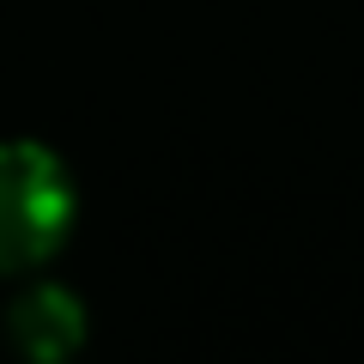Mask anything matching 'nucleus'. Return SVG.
<instances>
[{
	"label": "nucleus",
	"mask_w": 364,
	"mask_h": 364,
	"mask_svg": "<svg viewBox=\"0 0 364 364\" xmlns=\"http://www.w3.org/2000/svg\"><path fill=\"white\" fill-rule=\"evenodd\" d=\"M85 340V304L67 286H31L13 304V346L31 358H67Z\"/></svg>",
	"instance_id": "obj_2"
},
{
	"label": "nucleus",
	"mask_w": 364,
	"mask_h": 364,
	"mask_svg": "<svg viewBox=\"0 0 364 364\" xmlns=\"http://www.w3.org/2000/svg\"><path fill=\"white\" fill-rule=\"evenodd\" d=\"M73 231V176L37 140L0 146V273H31Z\"/></svg>",
	"instance_id": "obj_1"
}]
</instances>
